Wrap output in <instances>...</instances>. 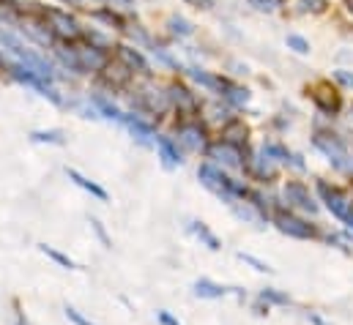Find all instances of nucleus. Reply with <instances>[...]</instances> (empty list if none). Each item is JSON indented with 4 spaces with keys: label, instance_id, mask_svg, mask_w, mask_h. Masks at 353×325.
Returning <instances> with one entry per match:
<instances>
[{
    "label": "nucleus",
    "instance_id": "obj_12",
    "mask_svg": "<svg viewBox=\"0 0 353 325\" xmlns=\"http://www.w3.org/2000/svg\"><path fill=\"white\" fill-rule=\"evenodd\" d=\"M178 143H181L186 151H200L203 143H205V132H203V126H197V123H186V126H181V129H178Z\"/></svg>",
    "mask_w": 353,
    "mask_h": 325
},
{
    "label": "nucleus",
    "instance_id": "obj_32",
    "mask_svg": "<svg viewBox=\"0 0 353 325\" xmlns=\"http://www.w3.org/2000/svg\"><path fill=\"white\" fill-rule=\"evenodd\" d=\"M274 175H276L274 164H271V159H268V156H263V159L258 162V178H261V180H271Z\"/></svg>",
    "mask_w": 353,
    "mask_h": 325
},
{
    "label": "nucleus",
    "instance_id": "obj_33",
    "mask_svg": "<svg viewBox=\"0 0 353 325\" xmlns=\"http://www.w3.org/2000/svg\"><path fill=\"white\" fill-rule=\"evenodd\" d=\"M288 47L296 50L299 55H307V52H310V44H307V39H301V36H288Z\"/></svg>",
    "mask_w": 353,
    "mask_h": 325
},
{
    "label": "nucleus",
    "instance_id": "obj_21",
    "mask_svg": "<svg viewBox=\"0 0 353 325\" xmlns=\"http://www.w3.org/2000/svg\"><path fill=\"white\" fill-rule=\"evenodd\" d=\"M225 98H228L230 104H236V107H244V104L250 101V90H247V87H239V85L225 82Z\"/></svg>",
    "mask_w": 353,
    "mask_h": 325
},
{
    "label": "nucleus",
    "instance_id": "obj_3",
    "mask_svg": "<svg viewBox=\"0 0 353 325\" xmlns=\"http://www.w3.org/2000/svg\"><path fill=\"white\" fill-rule=\"evenodd\" d=\"M318 191H321V197H323V202H326V208L337 216V219H351L353 216V202L351 197L343 191V189H337V186H329V183H318Z\"/></svg>",
    "mask_w": 353,
    "mask_h": 325
},
{
    "label": "nucleus",
    "instance_id": "obj_28",
    "mask_svg": "<svg viewBox=\"0 0 353 325\" xmlns=\"http://www.w3.org/2000/svg\"><path fill=\"white\" fill-rule=\"evenodd\" d=\"M93 104H96L107 118H115V120H123V118H126L115 104H110V101H107V98H101V96H96V98H93Z\"/></svg>",
    "mask_w": 353,
    "mask_h": 325
},
{
    "label": "nucleus",
    "instance_id": "obj_30",
    "mask_svg": "<svg viewBox=\"0 0 353 325\" xmlns=\"http://www.w3.org/2000/svg\"><path fill=\"white\" fill-rule=\"evenodd\" d=\"M261 301H263L265 306H268V304H279V306H288V304H290V298H288L285 293H276V290H263V293H261Z\"/></svg>",
    "mask_w": 353,
    "mask_h": 325
},
{
    "label": "nucleus",
    "instance_id": "obj_11",
    "mask_svg": "<svg viewBox=\"0 0 353 325\" xmlns=\"http://www.w3.org/2000/svg\"><path fill=\"white\" fill-rule=\"evenodd\" d=\"M168 96H170V104L176 107L181 115H194V112H197V98H194V93H189L183 85L173 82L170 90H168Z\"/></svg>",
    "mask_w": 353,
    "mask_h": 325
},
{
    "label": "nucleus",
    "instance_id": "obj_25",
    "mask_svg": "<svg viewBox=\"0 0 353 325\" xmlns=\"http://www.w3.org/2000/svg\"><path fill=\"white\" fill-rule=\"evenodd\" d=\"M189 74H192L194 82H200V85H205V87H211V90H225V80H216V77H211V74H205V72H200V69H189Z\"/></svg>",
    "mask_w": 353,
    "mask_h": 325
},
{
    "label": "nucleus",
    "instance_id": "obj_5",
    "mask_svg": "<svg viewBox=\"0 0 353 325\" xmlns=\"http://www.w3.org/2000/svg\"><path fill=\"white\" fill-rule=\"evenodd\" d=\"M208 159H214L216 164H222V167H230V169H239V167H244V151H241V145H233V143H216V145H211L208 148Z\"/></svg>",
    "mask_w": 353,
    "mask_h": 325
},
{
    "label": "nucleus",
    "instance_id": "obj_2",
    "mask_svg": "<svg viewBox=\"0 0 353 325\" xmlns=\"http://www.w3.org/2000/svg\"><path fill=\"white\" fill-rule=\"evenodd\" d=\"M315 148L343 172H353V156L348 145L334 134H315Z\"/></svg>",
    "mask_w": 353,
    "mask_h": 325
},
{
    "label": "nucleus",
    "instance_id": "obj_13",
    "mask_svg": "<svg viewBox=\"0 0 353 325\" xmlns=\"http://www.w3.org/2000/svg\"><path fill=\"white\" fill-rule=\"evenodd\" d=\"M104 80H107V85H112V87H123L126 82L132 80V69L115 58L112 63L104 66Z\"/></svg>",
    "mask_w": 353,
    "mask_h": 325
},
{
    "label": "nucleus",
    "instance_id": "obj_41",
    "mask_svg": "<svg viewBox=\"0 0 353 325\" xmlns=\"http://www.w3.org/2000/svg\"><path fill=\"white\" fill-rule=\"evenodd\" d=\"M345 8H348V11L353 14V0H345Z\"/></svg>",
    "mask_w": 353,
    "mask_h": 325
},
{
    "label": "nucleus",
    "instance_id": "obj_14",
    "mask_svg": "<svg viewBox=\"0 0 353 325\" xmlns=\"http://www.w3.org/2000/svg\"><path fill=\"white\" fill-rule=\"evenodd\" d=\"M115 50H118V61H121V63H126L132 72L137 69V72L148 74V61H145V58H143L137 50H132V47H126V44H118Z\"/></svg>",
    "mask_w": 353,
    "mask_h": 325
},
{
    "label": "nucleus",
    "instance_id": "obj_31",
    "mask_svg": "<svg viewBox=\"0 0 353 325\" xmlns=\"http://www.w3.org/2000/svg\"><path fill=\"white\" fill-rule=\"evenodd\" d=\"M30 140L33 143H55V145H61L63 143V134L61 132H33Z\"/></svg>",
    "mask_w": 353,
    "mask_h": 325
},
{
    "label": "nucleus",
    "instance_id": "obj_45",
    "mask_svg": "<svg viewBox=\"0 0 353 325\" xmlns=\"http://www.w3.org/2000/svg\"><path fill=\"white\" fill-rule=\"evenodd\" d=\"M19 325H22V323H19Z\"/></svg>",
    "mask_w": 353,
    "mask_h": 325
},
{
    "label": "nucleus",
    "instance_id": "obj_10",
    "mask_svg": "<svg viewBox=\"0 0 353 325\" xmlns=\"http://www.w3.org/2000/svg\"><path fill=\"white\" fill-rule=\"evenodd\" d=\"M137 104H140L145 112H151V115H162V112L170 107V96L162 93V90H157V87H143V90L137 93Z\"/></svg>",
    "mask_w": 353,
    "mask_h": 325
},
{
    "label": "nucleus",
    "instance_id": "obj_35",
    "mask_svg": "<svg viewBox=\"0 0 353 325\" xmlns=\"http://www.w3.org/2000/svg\"><path fill=\"white\" fill-rule=\"evenodd\" d=\"M66 317H69L74 325H96V323H90V320H85V317H83V315H80L74 306H66Z\"/></svg>",
    "mask_w": 353,
    "mask_h": 325
},
{
    "label": "nucleus",
    "instance_id": "obj_6",
    "mask_svg": "<svg viewBox=\"0 0 353 325\" xmlns=\"http://www.w3.org/2000/svg\"><path fill=\"white\" fill-rule=\"evenodd\" d=\"M47 22H50V28L61 39H77L83 33L80 25H77V19L69 11H61V8H47Z\"/></svg>",
    "mask_w": 353,
    "mask_h": 325
},
{
    "label": "nucleus",
    "instance_id": "obj_8",
    "mask_svg": "<svg viewBox=\"0 0 353 325\" xmlns=\"http://www.w3.org/2000/svg\"><path fill=\"white\" fill-rule=\"evenodd\" d=\"M312 101H315L326 115H337V112H340V107H343L340 93H337L329 82H318V85L312 87Z\"/></svg>",
    "mask_w": 353,
    "mask_h": 325
},
{
    "label": "nucleus",
    "instance_id": "obj_1",
    "mask_svg": "<svg viewBox=\"0 0 353 325\" xmlns=\"http://www.w3.org/2000/svg\"><path fill=\"white\" fill-rule=\"evenodd\" d=\"M197 178H200V183H203L205 189H211L214 194H219V197H225V200H233L236 194H247L244 186H239L236 180H230L228 175H222V169H216L214 164H203V167L197 169Z\"/></svg>",
    "mask_w": 353,
    "mask_h": 325
},
{
    "label": "nucleus",
    "instance_id": "obj_4",
    "mask_svg": "<svg viewBox=\"0 0 353 325\" xmlns=\"http://www.w3.org/2000/svg\"><path fill=\"white\" fill-rule=\"evenodd\" d=\"M274 224H276V230L279 233H285V235H290V238H315V227L312 224H307L304 219H299V216H293V213H276L274 216Z\"/></svg>",
    "mask_w": 353,
    "mask_h": 325
},
{
    "label": "nucleus",
    "instance_id": "obj_29",
    "mask_svg": "<svg viewBox=\"0 0 353 325\" xmlns=\"http://www.w3.org/2000/svg\"><path fill=\"white\" fill-rule=\"evenodd\" d=\"M329 8V0H299L301 14H323Z\"/></svg>",
    "mask_w": 353,
    "mask_h": 325
},
{
    "label": "nucleus",
    "instance_id": "obj_27",
    "mask_svg": "<svg viewBox=\"0 0 353 325\" xmlns=\"http://www.w3.org/2000/svg\"><path fill=\"white\" fill-rule=\"evenodd\" d=\"M170 30L176 33V36H192L194 33V25L189 22V19H183V17H170Z\"/></svg>",
    "mask_w": 353,
    "mask_h": 325
},
{
    "label": "nucleus",
    "instance_id": "obj_40",
    "mask_svg": "<svg viewBox=\"0 0 353 325\" xmlns=\"http://www.w3.org/2000/svg\"><path fill=\"white\" fill-rule=\"evenodd\" d=\"M183 3H189V6H194V8H211V6H214V0H183Z\"/></svg>",
    "mask_w": 353,
    "mask_h": 325
},
{
    "label": "nucleus",
    "instance_id": "obj_36",
    "mask_svg": "<svg viewBox=\"0 0 353 325\" xmlns=\"http://www.w3.org/2000/svg\"><path fill=\"white\" fill-rule=\"evenodd\" d=\"M282 0H250V6H255L258 11H274Z\"/></svg>",
    "mask_w": 353,
    "mask_h": 325
},
{
    "label": "nucleus",
    "instance_id": "obj_9",
    "mask_svg": "<svg viewBox=\"0 0 353 325\" xmlns=\"http://www.w3.org/2000/svg\"><path fill=\"white\" fill-rule=\"evenodd\" d=\"M74 52H77V61H80V72L83 74H88V72H104V66L110 63L107 55L99 47H93V44L74 47Z\"/></svg>",
    "mask_w": 353,
    "mask_h": 325
},
{
    "label": "nucleus",
    "instance_id": "obj_7",
    "mask_svg": "<svg viewBox=\"0 0 353 325\" xmlns=\"http://www.w3.org/2000/svg\"><path fill=\"white\" fill-rule=\"evenodd\" d=\"M285 200H288V205H293L299 211H307V213H315L318 211V202L312 200L310 189L304 183H299V180H288L285 183Z\"/></svg>",
    "mask_w": 353,
    "mask_h": 325
},
{
    "label": "nucleus",
    "instance_id": "obj_18",
    "mask_svg": "<svg viewBox=\"0 0 353 325\" xmlns=\"http://www.w3.org/2000/svg\"><path fill=\"white\" fill-rule=\"evenodd\" d=\"M228 290L222 287V284H216V282H211V279H197L194 282V295H200V298H222Z\"/></svg>",
    "mask_w": 353,
    "mask_h": 325
},
{
    "label": "nucleus",
    "instance_id": "obj_43",
    "mask_svg": "<svg viewBox=\"0 0 353 325\" xmlns=\"http://www.w3.org/2000/svg\"><path fill=\"white\" fill-rule=\"evenodd\" d=\"M348 224H351V227H353V216H351V219H348Z\"/></svg>",
    "mask_w": 353,
    "mask_h": 325
},
{
    "label": "nucleus",
    "instance_id": "obj_20",
    "mask_svg": "<svg viewBox=\"0 0 353 325\" xmlns=\"http://www.w3.org/2000/svg\"><path fill=\"white\" fill-rule=\"evenodd\" d=\"M189 230H192V233H194V235H197L203 244L208 246L211 251H219V249H222V246H219V238H216V235H214V233H211V230H208L203 222H192V224H189Z\"/></svg>",
    "mask_w": 353,
    "mask_h": 325
},
{
    "label": "nucleus",
    "instance_id": "obj_23",
    "mask_svg": "<svg viewBox=\"0 0 353 325\" xmlns=\"http://www.w3.org/2000/svg\"><path fill=\"white\" fill-rule=\"evenodd\" d=\"M58 58H61V63L63 66H69L72 72H77V74H83L80 72V61H77V52H74V47H63V44H58Z\"/></svg>",
    "mask_w": 353,
    "mask_h": 325
},
{
    "label": "nucleus",
    "instance_id": "obj_44",
    "mask_svg": "<svg viewBox=\"0 0 353 325\" xmlns=\"http://www.w3.org/2000/svg\"><path fill=\"white\" fill-rule=\"evenodd\" d=\"M66 3H74V0H66Z\"/></svg>",
    "mask_w": 353,
    "mask_h": 325
},
{
    "label": "nucleus",
    "instance_id": "obj_26",
    "mask_svg": "<svg viewBox=\"0 0 353 325\" xmlns=\"http://www.w3.org/2000/svg\"><path fill=\"white\" fill-rule=\"evenodd\" d=\"M263 156L274 159V162H282V164H288V162L296 164V162H293L296 156H290V154H288V151H285L282 145H265V148H263ZM296 167H301V164H296Z\"/></svg>",
    "mask_w": 353,
    "mask_h": 325
},
{
    "label": "nucleus",
    "instance_id": "obj_22",
    "mask_svg": "<svg viewBox=\"0 0 353 325\" xmlns=\"http://www.w3.org/2000/svg\"><path fill=\"white\" fill-rule=\"evenodd\" d=\"M236 216L239 219H247V222H252V224H258V227H263V213H261V208L258 205H236Z\"/></svg>",
    "mask_w": 353,
    "mask_h": 325
},
{
    "label": "nucleus",
    "instance_id": "obj_38",
    "mask_svg": "<svg viewBox=\"0 0 353 325\" xmlns=\"http://www.w3.org/2000/svg\"><path fill=\"white\" fill-rule=\"evenodd\" d=\"M334 77H337V82H343L345 87H353V74H351V72H334Z\"/></svg>",
    "mask_w": 353,
    "mask_h": 325
},
{
    "label": "nucleus",
    "instance_id": "obj_15",
    "mask_svg": "<svg viewBox=\"0 0 353 325\" xmlns=\"http://www.w3.org/2000/svg\"><path fill=\"white\" fill-rule=\"evenodd\" d=\"M123 123L129 126V132H132V137H137V143H143V145H151V143H157V134H154V129L148 126V123H143V120H137V118H123Z\"/></svg>",
    "mask_w": 353,
    "mask_h": 325
},
{
    "label": "nucleus",
    "instance_id": "obj_37",
    "mask_svg": "<svg viewBox=\"0 0 353 325\" xmlns=\"http://www.w3.org/2000/svg\"><path fill=\"white\" fill-rule=\"evenodd\" d=\"M90 227H93V230H96V235H99V238H101V244L107 246V249H110V246H112V241H110V238H107V233H104V227H101V222H99V219H90Z\"/></svg>",
    "mask_w": 353,
    "mask_h": 325
},
{
    "label": "nucleus",
    "instance_id": "obj_39",
    "mask_svg": "<svg viewBox=\"0 0 353 325\" xmlns=\"http://www.w3.org/2000/svg\"><path fill=\"white\" fill-rule=\"evenodd\" d=\"M157 317H159V323H162V325H181V323L176 320V317L170 315V312H159Z\"/></svg>",
    "mask_w": 353,
    "mask_h": 325
},
{
    "label": "nucleus",
    "instance_id": "obj_34",
    "mask_svg": "<svg viewBox=\"0 0 353 325\" xmlns=\"http://www.w3.org/2000/svg\"><path fill=\"white\" fill-rule=\"evenodd\" d=\"M239 257H241V260H244V262H250V265H252V268H255V271H261V273H271V268H268V265H265V262H261V260H255V257H252V254H239Z\"/></svg>",
    "mask_w": 353,
    "mask_h": 325
},
{
    "label": "nucleus",
    "instance_id": "obj_16",
    "mask_svg": "<svg viewBox=\"0 0 353 325\" xmlns=\"http://www.w3.org/2000/svg\"><path fill=\"white\" fill-rule=\"evenodd\" d=\"M66 175H69V180H74V183H77L80 189H85V191H88V194H93L96 200H101V202H107V200H110V194H107V191H104V189H101L99 183H93L90 178L80 175L77 169H66Z\"/></svg>",
    "mask_w": 353,
    "mask_h": 325
},
{
    "label": "nucleus",
    "instance_id": "obj_19",
    "mask_svg": "<svg viewBox=\"0 0 353 325\" xmlns=\"http://www.w3.org/2000/svg\"><path fill=\"white\" fill-rule=\"evenodd\" d=\"M247 134H250V129L241 123V120H230L228 126H225V132H222V137H225V143H233V145H239L241 140L247 143Z\"/></svg>",
    "mask_w": 353,
    "mask_h": 325
},
{
    "label": "nucleus",
    "instance_id": "obj_17",
    "mask_svg": "<svg viewBox=\"0 0 353 325\" xmlns=\"http://www.w3.org/2000/svg\"><path fill=\"white\" fill-rule=\"evenodd\" d=\"M157 148H159V156H162L165 167H178L181 164V154L168 137H157Z\"/></svg>",
    "mask_w": 353,
    "mask_h": 325
},
{
    "label": "nucleus",
    "instance_id": "obj_42",
    "mask_svg": "<svg viewBox=\"0 0 353 325\" xmlns=\"http://www.w3.org/2000/svg\"><path fill=\"white\" fill-rule=\"evenodd\" d=\"M118 3H134V0H118Z\"/></svg>",
    "mask_w": 353,
    "mask_h": 325
},
{
    "label": "nucleus",
    "instance_id": "obj_24",
    "mask_svg": "<svg viewBox=\"0 0 353 325\" xmlns=\"http://www.w3.org/2000/svg\"><path fill=\"white\" fill-rule=\"evenodd\" d=\"M39 249H41V251H44L50 260H55L58 265H63V268H69V271H74V268H77V262H74L72 257H66L63 251H58V249H52V246H47V244H41Z\"/></svg>",
    "mask_w": 353,
    "mask_h": 325
}]
</instances>
